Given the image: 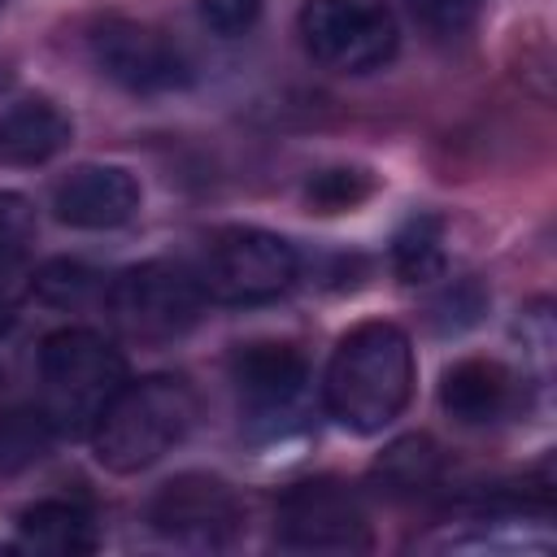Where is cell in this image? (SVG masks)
Listing matches in <instances>:
<instances>
[{
  "instance_id": "9",
  "label": "cell",
  "mask_w": 557,
  "mask_h": 557,
  "mask_svg": "<svg viewBox=\"0 0 557 557\" xmlns=\"http://www.w3.org/2000/svg\"><path fill=\"white\" fill-rule=\"evenodd\" d=\"M274 540L292 553H366L374 544L357 492L335 479L292 483L274 509Z\"/></svg>"
},
{
  "instance_id": "22",
  "label": "cell",
  "mask_w": 557,
  "mask_h": 557,
  "mask_svg": "<svg viewBox=\"0 0 557 557\" xmlns=\"http://www.w3.org/2000/svg\"><path fill=\"white\" fill-rule=\"evenodd\" d=\"M196 9H200V22H205L213 35L235 39V35H244V30L257 26L265 0H196Z\"/></svg>"
},
{
  "instance_id": "19",
  "label": "cell",
  "mask_w": 557,
  "mask_h": 557,
  "mask_svg": "<svg viewBox=\"0 0 557 557\" xmlns=\"http://www.w3.org/2000/svg\"><path fill=\"white\" fill-rule=\"evenodd\" d=\"M370 191H374V178H370L366 170L331 165V170L309 174V183H305V205L318 209V213H344V209L361 205Z\"/></svg>"
},
{
  "instance_id": "4",
  "label": "cell",
  "mask_w": 557,
  "mask_h": 557,
  "mask_svg": "<svg viewBox=\"0 0 557 557\" xmlns=\"http://www.w3.org/2000/svg\"><path fill=\"white\" fill-rule=\"evenodd\" d=\"M109 318L122 335L139 344H165L187 335L205 313V283L183 261H139L122 270L109 292Z\"/></svg>"
},
{
  "instance_id": "12",
  "label": "cell",
  "mask_w": 557,
  "mask_h": 557,
  "mask_svg": "<svg viewBox=\"0 0 557 557\" xmlns=\"http://www.w3.org/2000/svg\"><path fill=\"white\" fill-rule=\"evenodd\" d=\"M518 379L492 357H461L440 379V409L461 426L500 422L513 409Z\"/></svg>"
},
{
  "instance_id": "8",
  "label": "cell",
  "mask_w": 557,
  "mask_h": 557,
  "mask_svg": "<svg viewBox=\"0 0 557 557\" xmlns=\"http://www.w3.org/2000/svg\"><path fill=\"white\" fill-rule=\"evenodd\" d=\"M144 518H148L152 535H161L174 548L222 553L244 531V500L226 479L187 470V474L165 479L152 492Z\"/></svg>"
},
{
  "instance_id": "21",
  "label": "cell",
  "mask_w": 557,
  "mask_h": 557,
  "mask_svg": "<svg viewBox=\"0 0 557 557\" xmlns=\"http://www.w3.org/2000/svg\"><path fill=\"white\" fill-rule=\"evenodd\" d=\"M35 244V209L22 191H0V283L17 270L26 248Z\"/></svg>"
},
{
  "instance_id": "16",
  "label": "cell",
  "mask_w": 557,
  "mask_h": 557,
  "mask_svg": "<svg viewBox=\"0 0 557 557\" xmlns=\"http://www.w3.org/2000/svg\"><path fill=\"white\" fill-rule=\"evenodd\" d=\"M440 470H444V457H440V448H435L426 435L396 440V444L379 457V466H374V474H379L392 492H422V487H431V483L440 479Z\"/></svg>"
},
{
  "instance_id": "24",
  "label": "cell",
  "mask_w": 557,
  "mask_h": 557,
  "mask_svg": "<svg viewBox=\"0 0 557 557\" xmlns=\"http://www.w3.org/2000/svg\"><path fill=\"white\" fill-rule=\"evenodd\" d=\"M0 4H4V0H0Z\"/></svg>"
},
{
  "instance_id": "3",
  "label": "cell",
  "mask_w": 557,
  "mask_h": 557,
  "mask_svg": "<svg viewBox=\"0 0 557 557\" xmlns=\"http://www.w3.org/2000/svg\"><path fill=\"white\" fill-rule=\"evenodd\" d=\"M39 413L57 435H91L104 405L126 383L122 352L91 326H57L35 352Z\"/></svg>"
},
{
  "instance_id": "5",
  "label": "cell",
  "mask_w": 557,
  "mask_h": 557,
  "mask_svg": "<svg viewBox=\"0 0 557 557\" xmlns=\"http://www.w3.org/2000/svg\"><path fill=\"white\" fill-rule=\"evenodd\" d=\"M296 30L305 52L331 74L383 70L400 48V22L387 0H305Z\"/></svg>"
},
{
  "instance_id": "18",
  "label": "cell",
  "mask_w": 557,
  "mask_h": 557,
  "mask_svg": "<svg viewBox=\"0 0 557 557\" xmlns=\"http://www.w3.org/2000/svg\"><path fill=\"white\" fill-rule=\"evenodd\" d=\"M396 9H400V13L409 17V26H418L431 44H448V39H461V35L474 26L483 0H396Z\"/></svg>"
},
{
  "instance_id": "1",
  "label": "cell",
  "mask_w": 557,
  "mask_h": 557,
  "mask_svg": "<svg viewBox=\"0 0 557 557\" xmlns=\"http://www.w3.org/2000/svg\"><path fill=\"white\" fill-rule=\"evenodd\" d=\"M413 379H418V366H413L409 335L396 322L370 318L339 335L326 361L322 400L344 431L379 435L405 413L413 396Z\"/></svg>"
},
{
  "instance_id": "15",
  "label": "cell",
  "mask_w": 557,
  "mask_h": 557,
  "mask_svg": "<svg viewBox=\"0 0 557 557\" xmlns=\"http://www.w3.org/2000/svg\"><path fill=\"white\" fill-rule=\"evenodd\" d=\"M444 265H448L444 218L435 213L409 218L392 239V270L400 274V283H431L444 274Z\"/></svg>"
},
{
  "instance_id": "14",
  "label": "cell",
  "mask_w": 557,
  "mask_h": 557,
  "mask_svg": "<svg viewBox=\"0 0 557 557\" xmlns=\"http://www.w3.org/2000/svg\"><path fill=\"white\" fill-rule=\"evenodd\" d=\"M17 548L26 553H52V557H78L96 548V518L83 500L44 496L17 513Z\"/></svg>"
},
{
  "instance_id": "13",
  "label": "cell",
  "mask_w": 557,
  "mask_h": 557,
  "mask_svg": "<svg viewBox=\"0 0 557 557\" xmlns=\"http://www.w3.org/2000/svg\"><path fill=\"white\" fill-rule=\"evenodd\" d=\"M74 139V122L44 96L13 100L0 113V161L4 165H44L57 152H65Z\"/></svg>"
},
{
  "instance_id": "10",
  "label": "cell",
  "mask_w": 557,
  "mask_h": 557,
  "mask_svg": "<svg viewBox=\"0 0 557 557\" xmlns=\"http://www.w3.org/2000/svg\"><path fill=\"white\" fill-rule=\"evenodd\" d=\"M231 383L248 422H283L305 400L309 361L287 339H252L231 352Z\"/></svg>"
},
{
  "instance_id": "7",
  "label": "cell",
  "mask_w": 557,
  "mask_h": 557,
  "mask_svg": "<svg viewBox=\"0 0 557 557\" xmlns=\"http://www.w3.org/2000/svg\"><path fill=\"white\" fill-rule=\"evenodd\" d=\"M83 44H87L91 65L131 96H165L191 83L187 52L152 22L109 13L87 26Z\"/></svg>"
},
{
  "instance_id": "17",
  "label": "cell",
  "mask_w": 557,
  "mask_h": 557,
  "mask_svg": "<svg viewBox=\"0 0 557 557\" xmlns=\"http://www.w3.org/2000/svg\"><path fill=\"white\" fill-rule=\"evenodd\" d=\"M52 426L39 409H13L0 418V470H22L39 461L52 444Z\"/></svg>"
},
{
  "instance_id": "20",
  "label": "cell",
  "mask_w": 557,
  "mask_h": 557,
  "mask_svg": "<svg viewBox=\"0 0 557 557\" xmlns=\"http://www.w3.org/2000/svg\"><path fill=\"white\" fill-rule=\"evenodd\" d=\"M35 296L52 309H83L96 292H100V278L78 265V261H48L39 274H35Z\"/></svg>"
},
{
  "instance_id": "2",
  "label": "cell",
  "mask_w": 557,
  "mask_h": 557,
  "mask_svg": "<svg viewBox=\"0 0 557 557\" xmlns=\"http://www.w3.org/2000/svg\"><path fill=\"white\" fill-rule=\"evenodd\" d=\"M196 392L178 374L126 379L91 426L96 461L113 474H139L174 453L196 426Z\"/></svg>"
},
{
  "instance_id": "11",
  "label": "cell",
  "mask_w": 557,
  "mask_h": 557,
  "mask_svg": "<svg viewBox=\"0 0 557 557\" xmlns=\"http://www.w3.org/2000/svg\"><path fill=\"white\" fill-rule=\"evenodd\" d=\"M139 178L126 165H74L52 187V213L74 231H117L139 213Z\"/></svg>"
},
{
  "instance_id": "6",
  "label": "cell",
  "mask_w": 557,
  "mask_h": 557,
  "mask_svg": "<svg viewBox=\"0 0 557 557\" xmlns=\"http://www.w3.org/2000/svg\"><path fill=\"white\" fill-rule=\"evenodd\" d=\"M196 274L205 283L209 300L265 305L296 283L300 257H296L292 239H283L265 226H222V231H213Z\"/></svg>"
},
{
  "instance_id": "23",
  "label": "cell",
  "mask_w": 557,
  "mask_h": 557,
  "mask_svg": "<svg viewBox=\"0 0 557 557\" xmlns=\"http://www.w3.org/2000/svg\"><path fill=\"white\" fill-rule=\"evenodd\" d=\"M483 309H487V296L474 283H457L435 300V322L440 331H461V326H474Z\"/></svg>"
}]
</instances>
